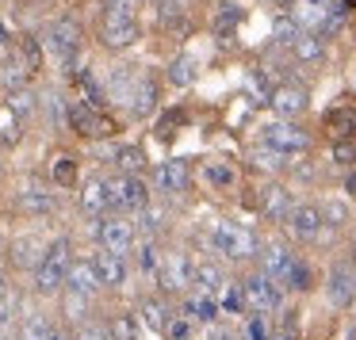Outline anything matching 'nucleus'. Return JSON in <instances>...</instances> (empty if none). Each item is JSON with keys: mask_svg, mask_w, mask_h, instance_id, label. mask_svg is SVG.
Returning a JSON list of instances; mask_svg holds the SVG:
<instances>
[{"mask_svg": "<svg viewBox=\"0 0 356 340\" xmlns=\"http://www.w3.org/2000/svg\"><path fill=\"white\" fill-rule=\"evenodd\" d=\"M207 248L226 264V268H241V264H253L257 256H261V237H257L249 226L218 218L207 230Z\"/></svg>", "mask_w": 356, "mask_h": 340, "instance_id": "1", "label": "nucleus"}, {"mask_svg": "<svg viewBox=\"0 0 356 340\" xmlns=\"http://www.w3.org/2000/svg\"><path fill=\"white\" fill-rule=\"evenodd\" d=\"M73 268V245L70 237H54L47 241V253H42L39 268L31 271V283L39 294H62L65 291V279H70Z\"/></svg>", "mask_w": 356, "mask_h": 340, "instance_id": "2", "label": "nucleus"}, {"mask_svg": "<svg viewBox=\"0 0 356 340\" xmlns=\"http://www.w3.org/2000/svg\"><path fill=\"white\" fill-rule=\"evenodd\" d=\"M39 39H42V50H47L65 73L81 65V24H77V16H62V19H54V24H47V31H42Z\"/></svg>", "mask_w": 356, "mask_h": 340, "instance_id": "3", "label": "nucleus"}, {"mask_svg": "<svg viewBox=\"0 0 356 340\" xmlns=\"http://www.w3.org/2000/svg\"><path fill=\"white\" fill-rule=\"evenodd\" d=\"M108 184V214H142L149 207V184L142 176H127V172H115V176H104Z\"/></svg>", "mask_w": 356, "mask_h": 340, "instance_id": "4", "label": "nucleus"}, {"mask_svg": "<svg viewBox=\"0 0 356 340\" xmlns=\"http://www.w3.org/2000/svg\"><path fill=\"white\" fill-rule=\"evenodd\" d=\"M192 271H195V260L184 253V248H165L154 283H157V291H161L165 298H184V294L192 291Z\"/></svg>", "mask_w": 356, "mask_h": 340, "instance_id": "5", "label": "nucleus"}, {"mask_svg": "<svg viewBox=\"0 0 356 340\" xmlns=\"http://www.w3.org/2000/svg\"><path fill=\"white\" fill-rule=\"evenodd\" d=\"M241 287H245V302H249V314H284L287 309V291L276 283V279H268L261 268L249 271V275H241Z\"/></svg>", "mask_w": 356, "mask_h": 340, "instance_id": "6", "label": "nucleus"}, {"mask_svg": "<svg viewBox=\"0 0 356 340\" xmlns=\"http://www.w3.org/2000/svg\"><path fill=\"white\" fill-rule=\"evenodd\" d=\"M96 230V245L104 253H115V256H134V245H138V226L123 214H108L100 222H92Z\"/></svg>", "mask_w": 356, "mask_h": 340, "instance_id": "7", "label": "nucleus"}, {"mask_svg": "<svg viewBox=\"0 0 356 340\" xmlns=\"http://www.w3.org/2000/svg\"><path fill=\"white\" fill-rule=\"evenodd\" d=\"M261 142H264V146H272L276 153H284V157H307L310 146H314V138H310L299 123H291V119L264 123L261 126Z\"/></svg>", "mask_w": 356, "mask_h": 340, "instance_id": "8", "label": "nucleus"}, {"mask_svg": "<svg viewBox=\"0 0 356 340\" xmlns=\"http://www.w3.org/2000/svg\"><path fill=\"white\" fill-rule=\"evenodd\" d=\"M284 233H287V241H295V245H318L322 233H325L318 203H295V207L287 210V218H284Z\"/></svg>", "mask_w": 356, "mask_h": 340, "instance_id": "9", "label": "nucleus"}, {"mask_svg": "<svg viewBox=\"0 0 356 340\" xmlns=\"http://www.w3.org/2000/svg\"><path fill=\"white\" fill-rule=\"evenodd\" d=\"M65 126H70L73 134H81V138H111V134H115V123L104 115V108H96V103H88V100H70V119H65Z\"/></svg>", "mask_w": 356, "mask_h": 340, "instance_id": "10", "label": "nucleus"}, {"mask_svg": "<svg viewBox=\"0 0 356 340\" xmlns=\"http://www.w3.org/2000/svg\"><path fill=\"white\" fill-rule=\"evenodd\" d=\"M16 210L27 218H54L58 214V192L42 180H24L16 187Z\"/></svg>", "mask_w": 356, "mask_h": 340, "instance_id": "11", "label": "nucleus"}, {"mask_svg": "<svg viewBox=\"0 0 356 340\" xmlns=\"http://www.w3.org/2000/svg\"><path fill=\"white\" fill-rule=\"evenodd\" d=\"M295 248H291V241L287 237H272V241H261V256H257V264H261V271L268 279H276L280 287L287 283V271H291V264H295ZM287 291V287H284Z\"/></svg>", "mask_w": 356, "mask_h": 340, "instance_id": "12", "label": "nucleus"}, {"mask_svg": "<svg viewBox=\"0 0 356 340\" xmlns=\"http://www.w3.org/2000/svg\"><path fill=\"white\" fill-rule=\"evenodd\" d=\"M325 298H330L333 309H353V302H356V268L348 260L330 264V271H325Z\"/></svg>", "mask_w": 356, "mask_h": 340, "instance_id": "13", "label": "nucleus"}, {"mask_svg": "<svg viewBox=\"0 0 356 340\" xmlns=\"http://www.w3.org/2000/svg\"><path fill=\"white\" fill-rule=\"evenodd\" d=\"M154 187L161 195H184L192 187V161L188 157H165L161 164H154Z\"/></svg>", "mask_w": 356, "mask_h": 340, "instance_id": "14", "label": "nucleus"}, {"mask_svg": "<svg viewBox=\"0 0 356 340\" xmlns=\"http://www.w3.org/2000/svg\"><path fill=\"white\" fill-rule=\"evenodd\" d=\"M138 35H142L138 16L104 12V19H100V42H104L108 50H127V46H134V42H138Z\"/></svg>", "mask_w": 356, "mask_h": 340, "instance_id": "15", "label": "nucleus"}, {"mask_svg": "<svg viewBox=\"0 0 356 340\" xmlns=\"http://www.w3.org/2000/svg\"><path fill=\"white\" fill-rule=\"evenodd\" d=\"M307 108H310V92H307L302 80L284 77L276 88H272V111H276L280 119H299Z\"/></svg>", "mask_w": 356, "mask_h": 340, "instance_id": "16", "label": "nucleus"}, {"mask_svg": "<svg viewBox=\"0 0 356 340\" xmlns=\"http://www.w3.org/2000/svg\"><path fill=\"white\" fill-rule=\"evenodd\" d=\"M295 207V195L287 192V184H280V180H264L261 184V199H257V214L264 218V222H276L284 226L287 210Z\"/></svg>", "mask_w": 356, "mask_h": 340, "instance_id": "17", "label": "nucleus"}, {"mask_svg": "<svg viewBox=\"0 0 356 340\" xmlns=\"http://www.w3.org/2000/svg\"><path fill=\"white\" fill-rule=\"evenodd\" d=\"M138 317H142V325L146 329H154V332H169V325H172V317H177V306H172V298H165L161 291L157 294H146V298L138 302Z\"/></svg>", "mask_w": 356, "mask_h": 340, "instance_id": "18", "label": "nucleus"}, {"mask_svg": "<svg viewBox=\"0 0 356 340\" xmlns=\"http://www.w3.org/2000/svg\"><path fill=\"white\" fill-rule=\"evenodd\" d=\"M92 264H96V271H100V283H104V291H123L127 283H131V260L127 256H115V253H96L92 256Z\"/></svg>", "mask_w": 356, "mask_h": 340, "instance_id": "19", "label": "nucleus"}, {"mask_svg": "<svg viewBox=\"0 0 356 340\" xmlns=\"http://www.w3.org/2000/svg\"><path fill=\"white\" fill-rule=\"evenodd\" d=\"M157 100H161L157 80L149 77V73H138V80H134V88H131V100H127V111H131L134 119H149L157 108Z\"/></svg>", "mask_w": 356, "mask_h": 340, "instance_id": "20", "label": "nucleus"}, {"mask_svg": "<svg viewBox=\"0 0 356 340\" xmlns=\"http://www.w3.org/2000/svg\"><path fill=\"white\" fill-rule=\"evenodd\" d=\"M177 314L188 317L192 325H207V321H215V317H222V314H218V298H215V294H203V291H195V287L184 294V302L177 306Z\"/></svg>", "mask_w": 356, "mask_h": 340, "instance_id": "21", "label": "nucleus"}, {"mask_svg": "<svg viewBox=\"0 0 356 340\" xmlns=\"http://www.w3.org/2000/svg\"><path fill=\"white\" fill-rule=\"evenodd\" d=\"M77 207H81V214H85L88 222H100V218H108V184H104V176L85 180V184H81Z\"/></svg>", "mask_w": 356, "mask_h": 340, "instance_id": "22", "label": "nucleus"}, {"mask_svg": "<svg viewBox=\"0 0 356 340\" xmlns=\"http://www.w3.org/2000/svg\"><path fill=\"white\" fill-rule=\"evenodd\" d=\"M226 271H222V260L218 256H203V260H195V271H192V287L195 291H203V294H215L218 298V291L226 287Z\"/></svg>", "mask_w": 356, "mask_h": 340, "instance_id": "23", "label": "nucleus"}, {"mask_svg": "<svg viewBox=\"0 0 356 340\" xmlns=\"http://www.w3.org/2000/svg\"><path fill=\"white\" fill-rule=\"evenodd\" d=\"M65 287H70V291L88 294V298H96V294L104 291L100 271H96V264H92V260H73V268H70V279H65Z\"/></svg>", "mask_w": 356, "mask_h": 340, "instance_id": "24", "label": "nucleus"}, {"mask_svg": "<svg viewBox=\"0 0 356 340\" xmlns=\"http://www.w3.org/2000/svg\"><path fill=\"white\" fill-rule=\"evenodd\" d=\"M218 314L222 317H245L249 302H245V287L241 279H226V287L218 291Z\"/></svg>", "mask_w": 356, "mask_h": 340, "instance_id": "25", "label": "nucleus"}, {"mask_svg": "<svg viewBox=\"0 0 356 340\" xmlns=\"http://www.w3.org/2000/svg\"><path fill=\"white\" fill-rule=\"evenodd\" d=\"M42 253H47V245H42L39 237H16L12 241V264L24 271H35L42 260Z\"/></svg>", "mask_w": 356, "mask_h": 340, "instance_id": "26", "label": "nucleus"}, {"mask_svg": "<svg viewBox=\"0 0 356 340\" xmlns=\"http://www.w3.org/2000/svg\"><path fill=\"white\" fill-rule=\"evenodd\" d=\"M287 54H291L299 65H322V62H325V39H318V35H307V31H302Z\"/></svg>", "mask_w": 356, "mask_h": 340, "instance_id": "27", "label": "nucleus"}, {"mask_svg": "<svg viewBox=\"0 0 356 340\" xmlns=\"http://www.w3.org/2000/svg\"><path fill=\"white\" fill-rule=\"evenodd\" d=\"M16 340H58V332H54L47 314H27L16 325Z\"/></svg>", "mask_w": 356, "mask_h": 340, "instance_id": "28", "label": "nucleus"}, {"mask_svg": "<svg viewBox=\"0 0 356 340\" xmlns=\"http://www.w3.org/2000/svg\"><path fill=\"white\" fill-rule=\"evenodd\" d=\"M325 126L337 142H356V108H333L325 115Z\"/></svg>", "mask_w": 356, "mask_h": 340, "instance_id": "29", "label": "nucleus"}, {"mask_svg": "<svg viewBox=\"0 0 356 340\" xmlns=\"http://www.w3.org/2000/svg\"><path fill=\"white\" fill-rule=\"evenodd\" d=\"M12 54H16L31 73H39V69H42V58H47V50H42V39H35V35H19V39L12 42Z\"/></svg>", "mask_w": 356, "mask_h": 340, "instance_id": "30", "label": "nucleus"}, {"mask_svg": "<svg viewBox=\"0 0 356 340\" xmlns=\"http://www.w3.org/2000/svg\"><path fill=\"white\" fill-rule=\"evenodd\" d=\"M318 283V271L310 268V260H302V256H295V264H291V271H287V294H307L310 287Z\"/></svg>", "mask_w": 356, "mask_h": 340, "instance_id": "31", "label": "nucleus"}, {"mask_svg": "<svg viewBox=\"0 0 356 340\" xmlns=\"http://www.w3.org/2000/svg\"><path fill=\"white\" fill-rule=\"evenodd\" d=\"M134 226L142 230V237H161V233L169 230V214H165V207L149 203L142 214H134Z\"/></svg>", "mask_w": 356, "mask_h": 340, "instance_id": "32", "label": "nucleus"}, {"mask_svg": "<svg viewBox=\"0 0 356 340\" xmlns=\"http://www.w3.org/2000/svg\"><path fill=\"white\" fill-rule=\"evenodd\" d=\"M111 161H115V169L127 172V176H142V172H146V149L142 146H119L115 153H111Z\"/></svg>", "mask_w": 356, "mask_h": 340, "instance_id": "33", "label": "nucleus"}, {"mask_svg": "<svg viewBox=\"0 0 356 340\" xmlns=\"http://www.w3.org/2000/svg\"><path fill=\"white\" fill-rule=\"evenodd\" d=\"M249 161H253V169L257 172H268V176H280V172L287 169V161H291V157H284V153H276V149L272 146H257L253 153H249Z\"/></svg>", "mask_w": 356, "mask_h": 340, "instance_id": "34", "label": "nucleus"}, {"mask_svg": "<svg viewBox=\"0 0 356 340\" xmlns=\"http://www.w3.org/2000/svg\"><path fill=\"white\" fill-rule=\"evenodd\" d=\"M62 302H65V317H70V325L73 329H77L81 321H88V317H92V298H88V294H81V291H70V287H65L62 291Z\"/></svg>", "mask_w": 356, "mask_h": 340, "instance_id": "35", "label": "nucleus"}, {"mask_svg": "<svg viewBox=\"0 0 356 340\" xmlns=\"http://www.w3.org/2000/svg\"><path fill=\"white\" fill-rule=\"evenodd\" d=\"M238 24H241V8L234 4V0H222L218 12H215V19H211V31H215L218 39H230V35L238 31Z\"/></svg>", "mask_w": 356, "mask_h": 340, "instance_id": "36", "label": "nucleus"}, {"mask_svg": "<svg viewBox=\"0 0 356 340\" xmlns=\"http://www.w3.org/2000/svg\"><path fill=\"white\" fill-rule=\"evenodd\" d=\"M31 77H35V73L27 69V65L19 62L16 54L0 62V80H4V88H8V92H16V88H27V80H31Z\"/></svg>", "mask_w": 356, "mask_h": 340, "instance_id": "37", "label": "nucleus"}, {"mask_svg": "<svg viewBox=\"0 0 356 340\" xmlns=\"http://www.w3.org/2000/svg\"><path fill=\"white\" fill-rule=\"evenodd\" d=\"M24 119L16 115V111L8 108V103H4V108H0V149H8V146H16L19 138H24Z\"/></svg>", "mask_w": 356, "mask_h": 340, "instance_id": "38", "label": "nucleus"}, {"mask_svg": "<svg viewBox=\"0 0 356 340\" xmlns=\"http://www.w3.org/2000/svg\"><path fill=\"white\" fill-rule=\"evenodd\" d=\"M203 184H211L215 192H226V187H234V184H238V172H234V164L207 161V164H203Z\"/></svg>", "mask_w": 356, "mask_h": 340, "instance_id": "39", "label": "nucleus"}, {"mask_svg": "<svg viewBox=\"0 0 356 340\" xmlns=\"http://www.w3.org/2000/svg\"><path fill=\"white\" fill-rule=\"evenodd\" d=\"M195 77H200V65H195V58H188V54H177L169 62V80L177 88H188V85H195Z\"/></svg>", "mask_w": 356, "mask_h": 340, "instance_id": "40", "label": "nucleus"}, {"mask_svg": "<svg viewBox=\"0 0 356 340\" xmlns=\"http://www.w3.org/2000/svg\"><path fill=\"white\" fill-rule=\"evenodd\" d=\"M108 332H111V340H142V317L115 314L108 321Z\"/></svg>", "mask_w": 356, "mask_h": 340, "instance_id": "41", "label": "nucleus"}, {"mask_svg": "<svg viewBox=\"0 0 356 340\" xmlns=\"http://www.w3.org/2000/svg\"><path fill=\"white\" fill-rule=\"evenodd\" d=\"M318 210H322L325 230H345V226H348V214H353L345 199H322V203H318Z\"/></svg>", "mask_w": 356, "mask_h": 340, "instance_id": "42", "label": "nucleus"}, {"mask_svg": "<svg viewBox=\"0 0 356 340\" xmlns=\"http://www.w3.org/2000/svg\"><path fill=\"white\" fill-rule=\"evenodd\" d=\"M8 108L16 111V115L24 119V123H31L35 111H39V100H35L31 88H16V92H8Z\"/></svg>", "mask_w": 356, "mask_h": 340, "instance_id": "43", "label": "nucleus"}, {"mask_svg": "<svg viewBox=\"0 0 356 340\" xmlns=\"http://www.w3.org/2000/svg\"><path fill=\"white\" fill-rule=\"evenodd\" d=\"M50 184L54 187H73L77 184V161H73V157H58V161L50 164Z\"/></svg>", "mask_w": 356, "mask_h": 340, "instance_id": "44", "label": "nucleus"}, {"mask_svg": "<svg viewBox=\"0 0 356 340\" xmlns=\"http://www.w3.org/2000/svg\"><path fill=\"white\" fill-rule=\"evenodd\" d=\"M299 35H302V27L295 24L291 16H280V19H276V27H272V42H276V46H284V50H291Z\"/></svg>", "mask_w": 356, "mask_h": 340, "instance_id": "45", "label": "nucleus"}, {"mask_svg": "<svg viewBox=\"0 0 356 340\" xmlns=\"http://www.w3.org/2000/svg\"><path fill=\"white\" fill-rule=\"evenodd\" d=\"M272 317L268 314H245V332L241 337L245 340H272Z\"/></svg>", "mask_w": 356, "mask_h": 340, "instance_id": "46", "label": "nucleus"}, {"mask_svg": "<svg viewBox=\"0 0 356 340\" xmlns=\"http://www.w3.org/2000/svg\"><path fill=\"white\" fill-rule=\"evenodd\" d=\"M272 88H276V85H272L261 69L249 73V92H253V103H272Z\"/></svg>", "mask_w": 356, "mask_h": 340, "instance_id": "47", "label": "nucleus"}, {"mask_svg": "<svg viewBox=\"0 0 356 340\" xmlns=\"http://www.w3.org/2000/svg\"><path fill=\"white\" fill-rule=\"evenodd\" d=\"M73 340H111L108 325L96 321V317H88V321H81L77 329H73Z\"/></svg>", "mask_w": 356, "mask_h": 340, "instance_id": "48", "label": "nucleus"}, {"mask_svg": "<svg viewBox=\"0 0 356 340\" xmlns=\"http://www.w3.org/2000/svg\"><path fill=\"white\" fill-rule=\"evenodd\" d=\"M154 8H157V16H161V24L169 27V24H180V16H184V0H157Z\"/></svg>", "mask_w": 356, "mask_h": 340, "instance_id": "49", "label": "nucleus"}, {"mask_svg": "<svg viewBox=\"0 0 356 340\" xmlns=\"http://www.w3.org/2000/svg\"><path fill=\"white\" fill-rule=\"evenodd\" d=\"M180 123H184V111H180V108L165 111V115H161V126H157V138H169V134L177 130Z\"/></svg>", "mask_w": 356, "mask_h": 340, "instance_id": "50", "label": "nucleus"}, {"mask_svg": "<svg viewBox=\"0 0 356 340\" xmlns=\"http://www.w3.org/2000/svg\"><path fill=\"white\" fill-rule=\"evenodd\" d=\"M138 4H146V0H104V12H123V16H138Z\"/></svg>", "mask_w": 356, "mask_h": 340, "instance_id": "51", "label": "nucleus"}, {"mask_svg": "<svg viewBox=\"0 0 356 340\" xmlns=\"http://www.w3.org/2000/svg\"><path fill=\"white\" fill-rule=\"evenodd\" d=\"M333 161H337V164H356V142H337Z\"/></svg>", "mask_w": 356, "mask_h": 340, "instance_id": "52", "label": "nucleus"}, {"mask_svg": "<svg viewBox=\"0 0 356 340\" xmlns=\"http://www.w3.org/2000/svg\"><path fill=\"white\" fill-rule=\"evenodd\" d=\"M0 46H12V35H8V27H4V19H0Z\"/></svg>", "mask_w": 356, "mask_h": 340, "instance_id": "53", "label": "nucleus"}, {"mask_svg": "<svg viewBox=\"0 0 356 340\" xmlns=\"http://www.w3.org/2000/svg\"><path fill=\"white\" fill-rule=\"evenodd\" d=\"M345 192L356 195V172H348V176H345Z\"/></svg>", "mask_w": 356, "mask_h": 340, "instance_id": "54", "label": "nucleus"}, {"mask_svg": "<svg viewBox=\"0 0 356 340\" xmlns=\"http://www.w3.org/2000/svg\"><path fill=\"white\" fill-rule=\"evenodd\" d=\"M348 264H353V268H356V237L348 241Z\"/></svg>", "mask_w": 356, "mask_h": 340, "instance_id": "55", "label": "nucleus"}, {"mask_svg": "<svg viewBox=\"0 0 356 340\" xmlns=\"http://www.w3.org/2000/svg\"><path fill=\"white\" fill-rule=\"evenodd\" d=\"M272 340H295V337L287 329H276V332H272Z\"/></svg>", "mask_w": 356, "mask_h": 340, "instance_id": "56", "label": "nucleus"}, {"mask_svg": "<svg viewBox=\"0 0 356 340\" xmlns=\"http://www.w3.org/2000/svg\"><path fill=\"white\" fill-rule=\"evenodd\" d=\"M341 4H345V8H356V0H341Z\"/></svg>", "mask_w": 356, "mask_h": 340, "instance_id": "57", "label": "nucleus"}, {"mask_svg": "<svg viewBox=\"0 0 356 340\" xmlns=\"http://www.w3.org/2000/svg\"><path fill=\"white\" fill-rule=\"evenodd\" d=\"M276 4H284V8H291V4H295V0H276Z\"/></svg>", "mask_w": 356, "mask_h": 340, "instance_id": "58", "label": "nucleus"}, {"mask_svg": "<svg viewBox=\"0 0 356 340\" xmlns=\"http://www.w3.org/2000/svg\"><path fill=\"white\" fill-rule=\"evenodd\" d=\"M0 340H8V332H0Z\"/></svg>", "mask_w": 356, "mask_h": 340, "instance_id": "59", "label": "nucleus"}]
</instances>
